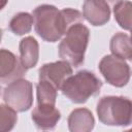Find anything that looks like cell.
I'll return each mask as SVG.
<instances>
[{
  "instance_id": "cell-3",
  "label": "cell",
  "mask_w": 132,
  "mask_h": 132,
  "mask_svg": "<svg viewBox=\"0 0 132 132\" xmlns=\"http://www.w3.org/2000/svg\"><path fill=\"white\" fill-rule=\"evenodd\" d=\"M101 80L92 72L82 70L70 75L62 85V93L75 103H84L90 97L98 94Z\"/></svg>"
},
{
  "instance_id": "cell-10",
  "label": "cell",
  "mask_w": 132,
  "mask_h": 132,
  "mask_svg": "<svg viewBox=\"0 0 132 132\" xmlns=\"http://www.w3.org/2000/svg\"><path fill=\"white\" fill-rule=\"evenodd\" d=\"M32 119L39 129H52L60 120V111L55 105L37 104L32 112Z\"/></svg>"
},
{
  "instance_id": "cell-7",
  "label": "cell",
  "mask_w": 132,
  "mask_h": 132,
  "mask_svg": "<svg viewBox=\"0 0 132 132\" xmlns=\"http://www.w3.org/2000/svg\"><path fill=\"white\" fill-rule=\"evenodd\" d=\"M72 74V68L67 61H59L43 65L39 70V79L53 84L61 89L64 81Z\"/></svg>"
},
{
  "instance_id": "cell-4",
  "label": "cell",
  "mask_w": 132,
  "mask_h": 132,
  "mask_svg": "<svg viewBox=\"0 0 132 132\" xmlns=\"http://www.w3.org/2000/svg\"><path fill=\"white\" fill-rule=\"evenodd\" d=\"M97 113L99 120L105 125H130L132 124V101L125 97H104L98 102Z\"/></svg>"
},
{
  "instance_id": "cell-12",
  "label": "cell",
  "mask_w": 132,
  "mask_h": 132,
  "mask_svg": "<svg viewBox=\"0 0 132 132\" xmlns=\"http://www.w3.org/2000/svg\"><path fill=\"white\" fill-rule=\"evenodd\" d=\"M110 51L112 55L132 61V39L127 34L117 33L110 41Z\"/></svg>"
},
{
  "instance_id": "cell-16",
  "label": "cell",
  "mask_w": 132,
  "mask_h": 132,
  "mask_svg": "<svg viewBox=\"0 0 132 132\" xmlns=\"http://www.w3.org/2000/svg\"><path fill=\"white\" fill-rule=\"evenodd\" d=\"M33 18L26 12H21L14 15L10 23H9V28L10 30L18 35H22L25 33H28L31 30V27L33 25Z\"/></svg>"
},
{
  "instance_id": "cell-9",
  "label": "cell",
  "mask_w": 132,
  "mask_h": 132,
  "mask_svg": "<svg viewBox=\"0 0 132 132\" xmlns=\"http://www.w3.org/2000/svg\"><path fill=\"white\" fill-rule=\"evenodd\" d=\"M82 11L86 20L94 26L104 25L110 16V7L105 0H86Z\"/></svg>"
},
{
  "instance_id": "cell-17",
  "label": "cell",
  "mask_w": 132,
  "mask_h": 132,
  "mask_svg": "<svg viewBox=\"0 0 132 132\" xmlns=\"http://www.w3.org/2000/svg\"><path fill=\"white\" fill-rule=\"evenodd\" d=\"M16 122L15 109L9 105H1V117H0V130L5 132L10 130Z\"/></svg>"
},
{
  "instance_id": "cell-18",
  "label": "cell",
  "mask_w": 132,
  "mask_h": 132,
  "mask_svg": "<svg viewBox=\"0 0 132 132\" xmlns=\"http://www.w3.org/2000/svg\"><path fill=\"white\" fill-rule=\"evenodd\" d=\"M108 4H109V6H112V7H114L117 4H119L120 2H122L123 0H105Z\"/></svg>"
},
{
  "instance_id": "cell-14",
  "label": "cell",
  "mask_w": 132,
  "mask_h": 132,
  "mask_svg": "<svg viewBox=\"0 0 132 132\" xmlns=\"http://www.w3.org/2000/svg\"><path fill=\"white\" fill-rule=\"evenodd\" d=\"M113 11L119 25L131 32L132 39V2L122 1L113 7Z\"/></svg>"
},
{
  "instance_id": "cell-8",
  "label": "cell",
  "mask_w": 132,
  "mask_h": 132,
  "mask_svg": "<svg viewBox=\"0 0 132 132\" xmlns=\"http://www.w3.org/2000/svg\"><path fill=\"white\" fill-rule=\"evenodd\" d=\"M26 69L22 61H19L12 53L5 50L1 51L0 75L3 84H10L20 79L25 74Z\"/></svg>"
},
{
  "instance_id": "cell-15",
  "label": "cell",
  "mask_w": 132,
  "mask_h": 132,
  "mask_svg": "<svg viewBox=\"0 0 132 132\" xmlns=\"http://www.w3.org/2000/svg\"><path fill=\"white\" fill-rule=\"evenodd\" d=\"M57 88L46 80H40L37 85V102L42 105H55Z\"/></svg>"
},
{
  "instance_id": "cell-6",
  "label": "cell",
  "mask_w": 132,
  "mask_h": 132,
  "mask_svg": "<svg viewBox=\"0 0 132 132\" xmlns=\"http://www.w3.org/2000/svg\"><path fill=\"white\" fill-rule=\"evenodd\" d=\"M99 69L105 79L112 86L123 87L125 86L131 74L129 65L124 59L114 55L105 56L99 64Z\"/></svg>"
},
{
  "instance_id": "cell-2",
  "label": "cell",
  "mask_w": 132,
  "mask_h": 132,
  "mask_svg": "<svg viewBox=\"0 0 132 132\" xmlns=\"http://www.w3.org/2000/svg\"><path fill=\"white\" fill-rule=\"evenodd\" d=\"M59 45V55L70 65L78 67L84 63V56L89 40V29L80 24L72 25Z\"/></svg>"
},
{
  "instance_id": "cell-13",
  "label": "cell",
  "mask_w": 132,
  "mask_h": 132,
  "mask_svg": "<svg viewBox=\"0 0 132 132\" xmlns=\"http://www.w3.org/2000/svg\"><path fill=\"white\" fill-rule=\"evenodd\" d=\"M21 61L25 68L35 66L38 60V43L33 37H26L20 43Z\"/></svg>"
},
{
  "instance_id": "cell-11",
  "label": "cell",
  "mask_w": 132,
  "mask_h": 132,
  "mask_svg": "<svg viewBox=\"0 0 132 132\" xmlns=\"http://www.w3.org/2000/svg\"><path fill=\"white\" fill-rule=\"evenodd\" d=\"M68 125L71 131H90L94 126V118L88 109L77 108L70 113Z\"/></svg>"
},
{
  "instance_id": "cell-1",
  "label": "cell",
  "mask_w": 132,
  "mask_h": 132,
  "mask_svg": "<svg viewBox=\"0 0 132 132\" xmlns=\"http://www.w3.org/2000/svg\"><path fill=\"white\" fill-rule=\"evenodd\" d=\"M33 19L38 35L46 41L54 42L72 25L79 23L81 14L71 8L58 10L52 5H41L33 11Z\"/></svg>"
},
{
  "instance_id": "cell-5",
  "label": "cell",
  "mask_w": 132,
  "mask_h": 132,
  "mask_svg": "<svg viewBox=\"0 0 132 132\" xmlns=\"http://www.w3.org/2000/svg\"><path fill=\"white\" fill-rule=\"evenodd\" d=\"M3 99L7 105L18 111L29 109L32 104V85L25 79H16L5 88Z\"/></svg>"
}]
</instances>
